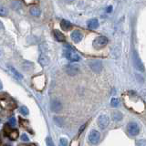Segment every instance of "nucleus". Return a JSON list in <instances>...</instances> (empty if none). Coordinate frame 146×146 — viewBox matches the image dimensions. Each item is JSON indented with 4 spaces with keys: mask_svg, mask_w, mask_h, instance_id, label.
Returning <instances> with one entry per match:
<instances>
[{
    "mask_svg": "<svg viewBox=\"0 0 146 146\" xmlns=\"http://www.w3.org/2000/svg\"><path fill=\"white\" fill-rule=\"evenodd\" d=\"M111 9H112V7H109L107 8V12H111Z\"/></svg>",
    "mask_w": 146,
    "mask_h": 146,
    "instance_id": "32",
    "label": "nucleus"
},
{
    "mask_svg": "<svg viewBox=\"0 0 146 146\" xmlns=\"http://www.w3.org/2000/svg\"><path fill=\"white\" fill-rule=\"evenodd\" d=\"M87 25H88V27L90 29H96L99 27V21L96 18H91L88 22H87Z\"/></svg>",
    "mask_w": 146,
    "mask_h": 146,
    "instance_id": "13",
    "label": "nucleus"
},
{
    "mask_svg": "<svg viewBox=\"0 0 146 146\" xmlns=\"http://www.w3.org/2000/svg\"><path fill=\"white\" fill-rule=\"evenodd\" d=\"M59 146H68V141L65 138H61L59 141Z\"/></svg>",
    "mask_w": 146,
    "mask_h": 146,
    "instance_id": "25",
    "label": "nucleus"
},
{
    "mask_svg": "<svg viewBox=\"0 0 146 146\" xmlns=\"http://www.w3.org/2000/svg\"><path fill=\"white\" fill-rule=\"evenodd\" d=\"M19 123H20V125L23 127H27V121L26 120H23V119L19 118Z\"/></svg>",
    "mask_w": 146,
    "mask_h": 146,
    "instance_id": "29",
    "label": "nucleus"
},
{
    "mask_svg": "<svg viewBox=\"0 0 146 146\" xmlns=\"http://www.w3.org/2000/svg\"><path fill=\"white\" fill-rule=\"evenodd\" d=\"M108 44V38L106 36H98L93 41V48L95 49H102Z\"/></svg>",
    "mask_w": 146,
    "mask_h": 146,
    "instance_id": "3",
    "label": "nucleus"
},
{
    "mask_svg": "<svg viewBox=\"0 0 146 146\" xmlns=\"http://www.w3.org/2000/svg\"><path fill=\"white\" fill-rule=\"evenodd\" d=\"M111 105L112 107H117L119 105V100L116 98H113L111 99Z\"/></svg>",
    "mask_w": 146,
    "mask_h": 146,
    "instance_id": "24",
    "label": "nucleus"
},
{
    "mask_svg": "<svg viewBox=\"0 0 146 146\" xmlns=\"http://www.w3.org/2000/svg\"><path fill=\"white\" fill-rule=\"evenodd\" d=\"M21 140L23 141H29V138L27 137V134H22L21 135Z\"/></svg>",
    "mask_w": 146,
    "mask_h": 146,
    "instance_id": "30",
    "label": "nucleus"
},
{
    "mask_svg": "<svg viewBox=\"0 0 146 146\" xmlns=\"http://www.w3.org/2000/svg\"><path fill=\"white\" fill-rule=\"evenodd\" d=\"M90 68H91V70L96 72V73H99L102 70V64L100 60H91L89 63Z\"/></svg>",
    "mask_w": 146,
    "mask_h": 146,
    "instance_id": "6",
    "label": "nucleus"
},
{
    "mask_svg": "<svg viewBox=\"0 0 146 146\" xmlns=\"http://www.w3.org/2000/svg\"><path fill=\"white\" fill-rule=\"evenodd\" d=\"M54 121H55V123L59 126V127H62L63 124H64V121H63V119L60 118V117H55L54 118Z\"/></svg>",
    "mask_w": 146,
    "mask_h": 146,
    "instance_id": "20",
    "label": "nucleus"
},
{
    "mask_svg": "<svg viewBox=\"0 0 146 146\" xmlns=\"http://www.w3.org/2000/svg\"><path fill=\"white\" fill-rule=\"evenodd\" d=\"M110 124V118L105 115V114H102V115H100L99 118H98V125L100 129H106L108 127V125Z\"/></svg>",
    "mask_w": 146,
    "mask_h": 146,
    "instance_id": "4",
    "label": "nucleus"
},
{
    "mask_svg": "<svg viewBox=\"0 0 146 146\" xmlns=\"http://www.w3.org/2000/svg\"><path fill=\"white\" fill-rule=\"evenodd\" d=\"M60 27L64 31H70L72 29V25H71V23L70 21L63 19L60 22Z\"/></svg>",
    "mask_w": 146,
    "mask_h": 146,
    "instance_id": "15",
    "label": "nucleus"
},
{
    "mask_svg": "<svg viewBox=\"0 0 146 146\" xmlns=\"http://www.w3.org/2000/svg\"><path fill=\"white\" fill-rule=\"evenodd\" d=\"M16 124H17V122H16V119L15 118H10V119H9V125L15 127Z\"/></svg>",
    "mask_w": 146,
    "mask_h": 146,
    "instance_id": "28",
    "label": "nucleus"
},
{
    "mask_svg": "<svg viewBox=\"0 0 146 146\" xmlns=\"http://www.w3.org/2000/svg\"><path fill=\"white\" fill-rule=\"evenodd\" d=\"M7 15V10L6 7L0 6V17H6Z\"/></svg>",
    "mask_w": 146,
    "mask_h": 146,
    "instance_id": "22",
    "label": "nucleus"
},
{
    "mask_svg": "<svg viewBox=\"0 0 146 146\" xmlns=\"http://www.w3.org/2000/svg\"><path fill=\"white\" fill-rule=\"evenodd\" d=\"M3 89V85H2V82L0 81V90H2Z\"/></svg>",
    "mask_w": 146,
    "mask_h": 146,
    "instance_id": "33",
    "label": "nucleus"
},
{
    "mask_svg": "<svg viewBox=\"0 0 146 146\" xmlns=\"http://www.w3.org/2000/svg\"><path fill=\"white\" fill-rule=\"evenodd\" d=\"M65 70L67 74H68L70 76H75L79 73V68L74 65H67L65 68Z\"/></svg>",
    "mask_w": 146,
    "mask_h": 146,
    "instance_id": "9",
    "label": "nucleus"
},
{
    "mask_svg": "<svg viewBox=\"0 0 146 146\" xmlns=\"http://www.w3.org/2000/svg\"><path fill=\"white\" fill-rule=\"evenodd\" d=\"M100 134L98 131L96 130L90 131V132L89 133V141L91 144H97L100 141Z\"/></svg>",
    "mask_w": 146,
    "mask_h": 146,
    "instance_id": "5",
    "label": "nucleus"
},
{
    "mask_svg": "<svg viewBox=\"0 0 146 146\" xmlns=\"http://www.w3.org/2000/svg\"><path fill=\"white\" fill-rule=\"evenodd\" d=\"M38 62L42 67H46L48 65L49 63V58L45 54H41L38 58Z\"/></svg>",
    "mask_w": 146,
    "mask_h": 146,
    "instance_id": "12",
    "label": "nucleus"
},
{
    "mask_svg": "<svg viewBox=\"0 0 146 146\" xmlns=\"http://www.w3.org/2000/svg\"><path fill=\"white\" fill-rule=\"evenodd\" d=\"M127 131L131 136H136L140 133V126L135 121H131L127 125Z\"/></svg>",
    "mask_w": 146,
    "mask_h": 146,
    "instance_id": "1",
    "label": "nucleus"
},
{
    "mask_svg": "<svg viewBox=\"0 0 146 146\" xmlns=\"http://www.w3.org/2000/svg\"><path fill=\"white\" fill-rule=\"evenodd\" d=\"M8 70H9V71L11 72V74L15 77L17 80H23V76L16 70L15 68H13L12 66H8Z\"/></svg>",
    "mask_w": 146,
    "mask_h": 146,
    "instance_id": "14",
    "label": "nucleus"
},
{
    "mask_svg": "<svg viewBox=\"0 0 146 146\" xmlns=\"http://www.w3.org/2000/svg\"><path fill=\"white\" fill-rule=\"evenodd\" d=\"M64 55H65V57L71 62H77L80 59V55L72 48H68L65 50V51H64Z\"/></svg>",
    "mask_w": 146,
    "mask_h": 146,
    "instance_id": "2",
    "label": "nucleus"
},
{
    "mask_svg": "<svg viewBox=\"0 0 146 146\" xmlns=\"http://www.w3.org/2000/svg\"><path fill=\"white\" fill-rule=\"evenodd\" d=\"M8 136H9V138H10L11 140L15 141V140H17L18 138V131L17 130H12L8 133Z\"/></svg>",
    "mask_w": 146,
    "mask_h": 146,
    "instance_id": "19",
    "label": "nucleus"
},
{
    "mask_svg": "<svg viewBox=\"0 0 146 146\" xmlns=\"http://www.w3.org/2000/svg\"><path fill=\"white\" fill-rule=\"evenodd\" d=\"M46 143H47V146H55L53 141L50 137H48V138L46 139Z\"/></svg>",
    "mask_w": 146,
    "mask_h": 146,
    "instance_id": "26",
    "label": "nucleus"
},
{
    "mask_svg": "<svg viewBox=\"0 0 146 146\" xmlns=\"http://www.w3.org/2000/svg\"><path fill=\"white\" fill-rule=\"evenodd\" d=\"M82 38H83V35H82V33L80 31L75 30L71 33V39H72L73 42L79 43V42H80Z\"/></svg>",
    "mask_w": 146,
    "mask_h": 146,
    "instance_id": "11",
    "label": "nucleus"
},
{
    "mask_svg": "<svg viewBox=\"0 0 146 146\" xmlns=\"http://www.w3.org/2000/svg\"><path fill=\"white\" fill-rule=\"evenodd\" d=\"M38 81L36 80V79L33 80V82H34V86L36 87V89H38V90H43V88L45 87V77L44 76H38Z\"/></svg>",
    "mask_w": 146,
    "mask_h": 146,
    "instance_id": "8",
    "label": "nucleus"
},
{
    "mask_svg": "<svg viewBox=\"0 0 146 146\" xmlns=\"http://www.w3.org/2000/svg\"><path fill=\"white\" fill-rule=\"evenodd\" d=\"M50 107H51V110L54 112H59L62 110V104L61 102L58 100H54L51 102V104H50Z\"/></svg>",
    "mask_w": 146,
    "mask_h": 146,
    "instance_id": "10",
    "label": "nucleus"
},
{
    "mask_svg": "<svg viewBox=\"0 0 146 146\" xmlns=\"http://www.w3.org/2000/svg\"><path fill=\"white\" fill-rule=\"evenodd\" d=\"M20 113L21 114H23V115H27V114H29V110H27V107H25V106H22V107H20Z\"/></svg>",
    "mask_w": 146,
    "mask_h": 146,
    "instance_id": "23",
    "label": "nucleus"
},
{
    "mask_svg": "<svg viewBox=\"0 0 146 146\" xmlns=\"http://www.w3.org/2000/svg\"><path fill=\"white\" fill-rule=\"evenodd\" d=\"M135 146H146V140L140 139L135 141Z\"/></svg>",
    "mask_w": 146,
    "mask_h": 146,
    "instance_id": "21",
    "label": "nucleus"
},
{
    "mask_svg": "<svg viewBox=\"0 0 146 146\" xmlns=\"http://www.w3.org/2000/svg\"><path fill=\"white\" fill-rule=\"evenodd\" d=\"M30 14L33 17H39L41 14V11L38 7H33L30 8Z\"/></svg>",
    "mask_w": 146,
    "mask_h": 146,
    "instance_id": "18",
    "label": "nucleus"
},
{
    "mask_svg": "<svg viewBox=\"0 0 146 146\" xmlns=\"http://www.w3.org/2000/svg\"><path fill=\"white\" fill-rule=\"evenodd\" d=\"M4 130H5V132H6V133H9V132L12 131L11 130V126L9 125V124H6V125H5Z\"/></svg>",
    "mask_w": 146,
    "mask_h": 146,
    "instance_id": "27",
    "label": "nucleus"
},
{
    "mask_svg": "<svg viewBox=\"0 0 146 146\" xmlns=\"http://www.w3.org/2000/svg\"><path fill=\"white\" fill-rule=\"evenodd\" d=\"M29 146H36V145H35V144H30Z\"/></svg>",
    "mask_w": 146,
    "mask_h": 146,
    "instance_id": "34",
    "label": "nucleus"
},
{
    "mask_svg": "<svg viewBox=\"0 0 146 146\" xmlns=\"http://www.w3.org/2000/svg\"><path fill=\"white\" fill-rule=\"evenodd\" d=\"M122 118H123V115H122V113L121 111H114L113 114H112V119L115 121H121Z\"/></svg>",
    "mask_w": 146,
    "mask_h": 146,
    "instance_id": "17",
    "label": "nucleus"
},
{
    "mask_svg": "<svg viewBox=\"0 0 146 146\" xmlns=\"http://www.w3.org/2000/svg\"><path fill=\"white\" fill-rule=\"evenodd\" d=\"M85 127H86V124H83V125H82L80 128V131H79V134H80L81 133V132L82 131H84V129H85Z\"/></svg>",
    "mask_w": 146,
    "mask_h": 146,
    "instance_id": "31",
    "label": "nucleus"
},
{
    "mask_svg": "<svg viewBox=\"0 0 146 146\" xmlns=\"http://www.w3.org/2000/svg\"><path fill=\"white\" fill-rule=\"evenodd\" d=\"M132 61H133V64L135 68H137L138 70L140 71H143L144 70V67H143V64L141 63V59L138 56V54H137L136 52L133 53V56H132Z\"/></svg>",
    "mask_w": 146,
    "mask_h": 146,
    "instance_id": "7",
    "label": "nucleus"
},
{
    "mask_svg": "<svg viewBox=\"0 0 146 146\" xmlns=\"http://www.w3.org/2000/svg\"><path fill=\"white\" fill-rule=\"evenodd\" d=\"M53 34H54V38H55V39H56L57 41H59V42H62V41L65 40V36H64V34H62L59 30H58V29L54 30Z\"/></svg>",
    "mask_w": 146,
    "mask_h": 146,
    "instance_id": "16",
    "label": "nucleus"
}]
</instances>
